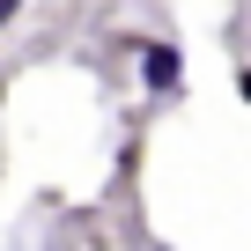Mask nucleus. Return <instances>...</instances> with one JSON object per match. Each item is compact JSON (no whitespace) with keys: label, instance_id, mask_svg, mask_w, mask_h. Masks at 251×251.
Here are the masks:
<instances>
[{"label":"nucleus","instance_id":"1","mask_svg":"<svg viewBox=\"0 0 251 251\" xmlns=\"http://www.w3.org/2000/svg\"><path fill=\"white\" fill-rule=\"evenodd\" d=\"M141 81H148V96H177L185 89V52L177 45H141Z\"/></svg>","mask_w":251,"mask_h":251},{"label":"nucleus","instance_id":"2","mask_svg":"<svg viewBox=\"0 0 251 251\" xmlns=\"http://www.w3.org/2000/svg\"><path fill=\"white\" fill-rule=\"evenodd\" d=\"M236 96H244V103H251V59H244V67H236Z\"/></svg>","mask_w":251,"mask_h":251},{"label":"nucleus","instance_id":"3","mask_svg":"<svg viewBox=\"0 0 251 251\" xmlns=\"http://www.w3.org/2000/svg\"><path fill=\"white\" fill-rule=\"evenodd\" d=\"M15 15H23V0H0V30H8V23H15Z\"/></svg>","mask_w":251,"mask_h":251}]
</instances>
